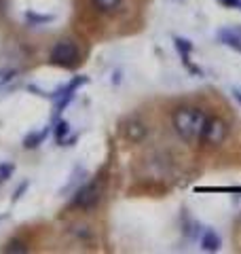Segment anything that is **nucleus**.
Returning a JSON list of instances; mask_svg holds the SVG:
<instances>
[{
	"instance_id": "nucleus-1",
	"label": "nucleus",
	"mask_w": 241,
	"mask_h": 254,
	"mask_svg": "<svg viewBox=\"0 0 241 254\" xmlns=\"http://www.w3.org/2000/svg\"><path fill=\"white\" fill-rule=\"evenodd\" d=\"M207 113L199 106H180L172 117L174 129L184 142H199L203 136Z\"/></svg>"
},
{
	"instance_id": "nucleus-2",
	"label": "nucleus",
	"mask_w": 241,
	"mask_h": 254,
	"mask_svg": "<svg viewBox=\"0 0 241 254\" xmlns=\"http://www.w3.org/2000/svg\"><path fill=\"white\" fill-rule=\"evenodd\" d=\"M49 60H51V64H55V66L72 68V66H76V64H78L80 51H78V47L72 43V41H60L51 49Z\"/></svg>"
},
{
	"instance_id": "nucleus-3",
	"label": "nucleus",
	"mask_w": 241,
	"mask_h": 254,
	"mask_svg": "<svg viewBox=\"0 0 241 254\" xmlns=\"http://www.w3.org/2000/svg\"><path fill=\"white\" fill-rule=\"evenodd\" d=\"M227 136H229V123L220 117H207L201 140L207 142L210 146H220L227 140Z\"/></svg>"
},
{
	"instance_id": "nucleus-4",
	"label": "nucleus",
	"mask_w": 241,
	"mask_h": 254,
	"mask_svg": "<svg viewBox=\"0 0 241 254\" xmlns=\"http://www.w3.org/2000/svg\"><path fill=\"white\" fill-rule=\"evenodd\" d=\"M100 197H102V187H100V182H89V185H85V187L74 195V201H72V203H74L76 208H80V210H91V208H95V205H98Z\"/></svg>"
},
{
	"instance_id": "nucleus-5",
	"label": "nucleus",
	"mask_w": 241,
	"mask_h": 254,
	"mask_svg": "<svg viewBox=\"0 0 241 254\" xmlns=\"http://www.w3.org/2000/svg\"><path fill=\"white\" fill-rule=\"evenodd\" d=\"M123 133H125V138L129 142H142L144 138H146V133H148V127H146V123H144L142 119H129V121L125 123V127H123Z\"/></svg>"
},
{
	"instance_id": "nucleus-6",
	"label": "nucleus",
	"mask_w": 241,
	"mask_h": 254,
	"mask_svg": "<svg viewBox=\"0 0 241 254\" xmlns=\"http://www.w3.org/2000/svg\"><path fill=\"white\" fill-rule=\"evenodd\" d=\"M218 38H220V43H222V45L233 47V49L241 51V28H237V26L222 28V30L218 32Z\"/></svg>"
},
{
	"instance_id": "nucleus-7",
	"label": "nucleus",
	"mask_w": 241,
	"mask_h": 254,
	"mask_svg": "<svg viewBox=\"0 0 241 254\" xmlns=\"http://www.w3.org/2000/svg\"><path fill=\"white\" fill-rule=\"evenodd\" d=\"M199 244H201V250H205V252H218L222 246V240L214 229H205V231L201 233Z\"/></svg>"
},
{
	"instance_id": "nucleus-8",
	"label": "nucleus",
	"mask_w": 241,
	"mask_h": 254,
	"mask_svg": "<svg viewBox=\"0 0 241 254\" xmlns=\"http://www.w3.org/2000/svg\"><path fill=\"white\" fill-rule=\"evenodd\" d=\"M174 45H176V49H178V53H180L182 62L190 60V53L195 51V45H192V43L188 41V38H182V36H174Z\"/></svg>"
},
{
	"instance_id": "nucleus-9",
	"label": "nucleus",
	"mask_w": 241,
	"mask_h": 254,
	"mask_svg": "<svg viewBox=\"0 0 241 254\" xmlns=\"http://www.w3.org/2000/svg\"><path fill=\"white\" fill-rule=\"evenodd\" d=\"M47 133H49V129H36V131H32V133H28L26 136V140H23V144H26L28 148H34V146H38L40 142H45V138H47Z\"/></svg>"
},
{
	"instance_id": "nucleus-10",
	"label": "nucleus",
	"mask_w": 241,
	"mask_h": 254,
	"mask_svg": "<svg viewBox=\"0 0 241 254\" xmlns=\"http://www.w3.org/2000/svg\"><path fill=\"white\" fill-rule=\"evenodd\" d=\"M91 2L100 13H112V11L119 9L123 0H91Z\"/></svg>"
},
{
	"instance_id": "nucleus-11",
	"label": "nucleus",
	"mask_w": 241,
	"mask_h": 254,
	"mask_svg": "<svg viewBox=\"0 0 241 254\" xmlns=\"http://www.w3.org/2000/svg\"><path fill=\"white\" fill-rule=\"evenodd\" d=\"M68 136H70V125L66 121H58V127H55V138H58V142L60 144H66V142H70Z\"/></svg>"
},
{
	"instance_id": "nucleus-12",
	"label": "nucleus",
	"mask_w": 241,
	"mask_h": 254,
	"mask_svg": "<svg viewBox=\"0 0 241 254\" xmlns=\"http://www.w3.org/2000/svg\"><path fill=\"white\" fill-rule=\"evenodd\" d=\"M15 76H17V70H13V68H9V70H0V89H2L4 85H9Z\"/></svg>"
},
{
	"instance_id": "nucleus-13",
	"label": "nucleus",
	"mask_w": 241,
	"mask_h": 254,
	"mask_svg": "<svg viewBox=\"0 0 241 254\" xmlns=\"http://www.w3.org/2000/svg\"><path fill=\"white\" fill-rule=\"evenodd\" d=\"M28 248H26V244H23V242H19V240H13L9 246H6V248H4V252H26Z\"/></svg>"
},
{
	"instance_id": "nucleus-14",
	"label": "nucleus",
	"mask_w": 241,
	"mask_h": 254,
	"mask_svg": "<svg viewBox=\"0 0 241 254\" xmlns=\"http://www.w3.org/2000/svg\"><path fill=\"white\" fill-rule=\"evenodd\" d=\"M11 172H13V165H11V163H2V165H0V182L9 178Z\"/></svg>"
},
{
	"instance_id": "nucleus-15",
	"label": "nucleus",
	"mask_w": 241,
	"mask_h": 254,
	"mask_svg": "<svg viewBox=\"0 0 241 254\" xmlns=\"http://www.w3.org/2000/svg\"><path fill=\"white\" fill-rule=\"evenodd\" d=\"M220 2L229 9H241V0H220Z\"/></svg>"
},
{
	"instance_id": "nucleus-16",
	"label": "nucleus",
	"mask_w": 241,
	"mask_h": 254,
	"mask_svg": "<svg viewBox=\"0 0 241 254\" xmlns=\"http://www.w3.org/2000/svg\"><path fill=\"white\" fill-rule=\"evenodd\" d=\"M231 93H233V98H235L239 104H241V89H239V87H233V91H231Z\"/></svg>"
}]
</instances>
